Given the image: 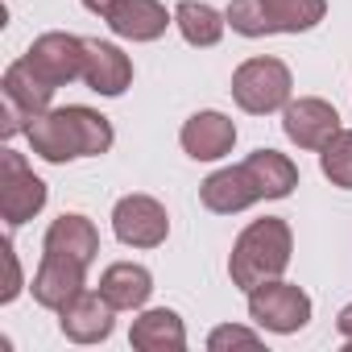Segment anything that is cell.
Wrapping results in <instances>:
<instances>
[{
    "mask_svg": "<svg viewBox=\"0 0 352 352\" xmlns=\"http://www.w3.org/2000/svg\"><path fill=\"white\" fill-rule=\"evenodd\" d=\"M224 17L241 38L307 34L327 17V0H232Z\"/></svg>",
    "mask_w": 352,
    "mask_h": 352,
    "instance_id": "obj_3",
    "label": "cell"
},
{
    "mask_svg": "<svg viewBox=\"0 0 352 352\" xmlns=\"http://www.w3.org/2000/svg\"><path fill=\"white\" fill-rule=\"evenodd\" d=\"M112 232L129 249H157L170 236V212L153 195H120L112 208Z\"/></svg>",
    "mask_w": 352,
    "mask_h": 352,
    "instance_id": "obj_8",
    "label": "cell"
},
{
    "mask_svg": "<svg viewBox=\"0 0 352 352\" xmlns=\"http://www.w3.org/2000/svg\"><path fill=\"white\" fill-rule=\"evenodd\" d=\"M42 249L46 253H67V257H79V261H96L100 253V228L79 216V212H63L58 220H50L46 236H42Z\"/></svg>",
    "mask_w": 352,
    "mask_h": 352,
    "instance_id": "obj_19",
    "label": "cell"
},
{
    "mask_svg": "<svg viewBox=\"0 0 352 352\" xmlns=\"http://www.w3.org/2000/svg\"><path fill=\"white\" fill-rule=\"evenodd\" d=\"M0 253H5V270H9V282H5V290H0V302H13L21 294L25 278H21V261H17V249H13L9 236H5V245H0Z\"/></svg>",
    "mask_w": 352,
    "mask_h": 352,
    "instance_id": "obj_24",
    "label": "cell"
},
{
    "mask_svg": "<svg viewBox=\"0 0 352 352\" xmlns=\"http://www.w3.org/2000/svg\"><path fill=\"white\" fill-rule=\"evenodd\" d=\"M50 100H54V87L46 79H38L25 58L9 63L5 79H0V104H5V112H0V133L5 137L25 133L30 120L50 108Z\"/></svg>",
    "mask_w": 352,
    "mask_h": 352,
    "instance_id": "obj_6",
    "label": "cell"
},
{
    "mask_svg": "<svg viewBox=\"0 0 352 352\" xmlns=\"http://www.w3.org/2000/svg\"><path fill=\"white\" fill-rule=\"evenodd\" d=\"M319 170L323 179L340 191H352V129H340L323 149H319Z\"/></svg>",
    "mask_w": 352,
    "mask_h": 352,
    "instance_id": "obj_22",
    "label": "cell"
},
{
    "mask_svg": "<svg viewBox=\"0 0 352 352\" xmlns=\"http://www.w3.org/2000/svg\"><path fill=\"white\" fill-rule=\"evenodd\" d=\"M116 327V307L100 290H79L63 311H58V331L71 344H104Z\"/></svg>",
    "mask_w": 352,
    "mask_h": 352,
    "instance_id": "obj_13",
    "label": "cell"
},
{
    "mask_svg": "<svg viewBox=\"0 0 352 352\" xmlns=\"http://www.w3.org/2000/svg\"><path fill=\"white\" fill-rule=\"evenodd\" d=\"M50 191L34 174V166L25 162V153L17 149H0V216L9 228L30 224L42 208H46Z\"/></svg>",
    "mask_w": 352,
    "mask_h": 352,
    "instance_id": "obj_7",
    "label": "cell"
},
{
    "mask_svg": "<svg viewBox=\"0 0 352 352\" xmlns=\"http://www.w3.org/2000/svg\"><path fill=\"white\" fill-rule=\"evenodd\" d=\"M336 331H340V336L348 340V348H352V302H348V307L336 315Z\"/></svg>",
    "mask_w": 352,
    "mask_h": 352,
    "instance_id": "obj_25",
    "label": "cell"
},
{
    "mask_svg": "<svg viewBox=\"0 0 352 352\" xmlns=\"http://www.w3.org/2000/svg\"><path fill=\"white\" fill-rule=\"evenodd\" d=\"M228 91H232L241 112L270 116V112H282L294 100V75H290V67L282 58L261 54V58H245L232 71V87Z\"/></svg>",
    "mask_w": 352,
    "mask_h": 352,
    "instance_id": "obj_4",
    "label": "cell"
},
{
    "mask_svg": "<svg viewBox=\"0 0 352 352\" xmlns=\"http://www.w3.org/2000/svg\"><path fill=\"white\" fill-rule=\"evenodd\" d=\"M179 145H183V153L195 157V162H220V157H228L232 145H236V120L224 116V112H216V108H204V112H195V116L183 120Z\"/></svg>",
    "mask_w": 352,
    "mask_h": 352,
    "instance_id": "obj_14",
    "label": "cell"
},
{
    "mask_svg": "<svg viewBox=\"0 0 352 352\" xmlns=\"http://www.w3.org/2000/svg\"><path fill=\"white\" fill-rule=\"evenodd\" d=\"M236 344L257 348V344H261V331L241 327V323H220V327H212V336H208V348H212V352H224V348H236Z\"/></svg>",
    "mask_w": 352,
    "mask_h": 352,
    "instance_id": "obj_23",
    "label": "cell"
},
{
    "mask_svg": "<svg viewBox=\"0 0 352 352\" xmlns=\"http://www.w3.org/2000/svg\"><path fill=\"white\" fill-rule=\"evenodd\" d=\"M290 253H294L290 224L282 216H261L236 236V245L228 253V278H232L236 290L249 294L253 286H261L270 278H282L286 265H290Z\"/></svg>",
    "mask_w": 352,
    "mask_h": 352,
    "instance_id": "obj_2",
    "label": "cell"
},
{
    "mask_svg": "<svg viewBox=\"0 0 352 352\" xmlns=\"http://www.w3.org/2000/svg\"><path fill=\"white\" fill-rule=\"evenodd\" d=\"M311 294L286 278H270L261 286L249 290V319L261 327V331H274V336H294L311 323Z\"/></svg>",
    "mask_w": 352,
    "mask_h": 352,
    "instance_id": "obj_5",
    "label": "cell"
},
{
    "mask_svg": "<svg viewBox=\"0 0 352 352\" xmlns=\"http://www.w3.org/2000/svg\"><path fill=\"white\" fill-rule=\"evenodd\" d=\"M38 79H46L54 91L67 87L71 79H83V58H87V38L79 34H63V30H50L42 38H34V46L21 54Z\"/></svg>",
    "mask_w": 352,
    "mask_h": 352,
    "instance_id": "obj_9",
    "label": "cell"
},
{
    "mask_svg": "<svg viewBox=\"0 0 352 352\" xmlns=\"http://www.w3.org/2000/svg\"><path fill=\"white\" fill-rule=\"evenodd\" d=\"M199 199L208 212L216 216H236L253 204H261V183H257V174L249 162H236V166H224L216 174H208V179L199 183Z\"/></svg>",
    "mask_w": 352,
    "mask_h": 352,
    "instance_id": "obj_11",
    "label": "cell"
},
{
    "mask_svg": "<svg viewBox=\"0 0 352 352\" xmlns=\"http://www.w3.org/2000/svg\"><path fill=\"white\" fill-rule=\"evenodd\" d=\"M245 162L253 166V174H257L265 199H286V195H294V187H298V166H294L286 153H278V149H253Z\"/></svg>",
    "mask_w": 352,
    "mask_h": 352,
    "instance_id": "obj_21",
    "label": "cell"
},
{
    "mask_svg": "<svg viewBox=\"0 0 352 352\" xmlns=\"http://www.w3.org/2000/svg\"><path fill=\"white\" fill-rule=\"evenodd\" d=\"M104 21L124 42H157L174 25V13H166L162 0H120Z\"/></svg>",
    "mask_w": 352,
    "mask_h": 352,
    "instance_id": "obj_17",
    "label": "cell"
},
{
    "mask_svg": "<svg viewBox=\"0 0 352 352\" xmlns=\"http://www.w3.org/2000/svg\"><path fill=\"white\" fill-rule=\"evenodd\" d=\"M174 25H179L187 46L212 50V46H220V38L228 30V17L220 9H212L208 0H183V5L174 9Z\"/></svg>",
    "mask_w": 352,
    "mask_h": 352,
    "instance_id": "obj_20",
    "label": "cell"
},
{
    "mask_svg": "<svg viewBox=\"0 0 352 352\" xmlns=\"http://www.w3.org/2000/svg\"><path fill=\"white\" fill-rule=\"evenodd\" d=\"M83 83L104 96V100H116L133 87V58L116 46V42H100V38H87V58H83Z\"/></svg>",
    "mask_w": 352,
    "mask_h": 352,
    "instance_id": "obj_15",
    "label": "cell"
},
{
    "mask_svg": "<svg viewBox=\"0 0 352 352\" xmlns=\"http://www.w3.org/2000/svg\"><path fill=\"white\" fill-rule=\"evenodd\" d=\"M100 294L116 307V311H141L153 294V274L137 261H112L100 274Z\"/></svg>",
    "mask_w": 352,
    "mask_h": 352,
    "instance_id": "obj_18",
    "label": "cell"
},
{
    "mask_svg": "<svg viewBox=\"0 0 352 352\" xmlns=\"http://www.w3.org/2000/svg\"><path fill=\"white\" fill-rule=\"evenodd\" d=\"M129 344L137 352H183L187 348L183 315L170 307H141L129 327Z\"/></svg>",
    "mask_w": 352,
    "mask_h": 352,
    "instance_id": "obj_16",
    "label": "cell"
},
{
    "mask_svg": "<svg viewBox=\"0 0 352 352\" xmlns=\"http://www.w3.org/2000/svg\"><path fill=\"white\" fill-rule=\"evenodd\" d=\"M116 5H120V0H83V9H87V13H96L100 21H104V17H108Z\"/></svg>",
    "mask_w": 352,
    "mask_h": 352,
    "instance_id": "obj_26",
    "label": "cell"
},
{
    "mask_svg": "<svg viewBox=\"0 0 352 352\" xmlns=\"http://www.w3.org/2000/svg\"><path fill=\"white\" fill-rule=\"evenodd\" d=\"M340 129H344V124H340L336 104H327V100H319V96H298V100H290V104L282 108V133H286V141L298 145V149L319 153Z\"/></svg>",
    "mask_w": 352,
    "mask_h": 352,
    "instance_id": "obj_10",
    "label": "cell"
},
{
    "mask_svg": "<svg viewBox=\"0 0 352 352\" xmlns=\"http://www.w3.org/2000/svg\"><path fill=\"white\" fill-rule=\"evenodd\" d=\"M34 302L46 311H63L79 290H87V261L67 257V253H46L42 249V265L30 282Z\"/></svg>",
    "mask_w": 352,
    "mask_h": 352,
    "instance_id": "obj_12",
    "label": "cell"
},
{
    "mask_svg": "<svg viewBox=\"0 0 352 352\" xmlns=\"http://www.w3.org/2000/svg\"><path fill=\"white\" fill-rule=\"evenodd\" d=\"M30 149L50 162V166H67L79 157H104L116 141L112 120L87 104H67V108H46L42 116L30 120L25 129Z\"/></svg>",
    "mask_w": 352,
    "mask_h": 352,
    "instance_id": "obj_1",
    "label": "cell"
}]
</instances>
